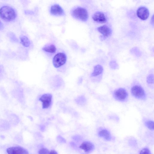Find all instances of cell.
I'll return each mask as SVG.
<instances>
[{
  "mask_svg": "<svg viewBox=\"0 0 154 154\" xmlns=\"http://www.w3.org/2000/svg\"><path fill=\"white\" fill-rule=\"evenodd\" d=\"M0 16L5 21H11L15 18L16 14L13 8L8 6H5L0 9Z\"/></svg>",
  "mask_w": 154,
  "mask_h": 154,
  "instance_id": "cell-1",
  "label": "cell"
},
{
  "mask_svg": "<svg viewBox=\"0 0 154 154\" xmlns=\"http://www.w3.org/2000/svg\"><path fill=\"white\" fill-rule=\"evenodd\" d=\"M72 14L75 18L83 21H87L88 18L87 11L82 8L79 7L74 9L72 12Z\"/></svg>",
  "mask_w": 154,
  "mask_h": 154,
  "instance_id": "cell-2",
  "label": "cell"
},
{
  "mask_svg": "<svg viewBox=\"0 0 154 154\" xmlns=\"http://www.w3.org/2000/svg\"><path fill=\"white\" fill-rule=\"evenodd\" d=\"M66 60V56L65 53H58L54 56L53 58V65L55 68H59L65 64Z\"/></svg>",
  "mask_w": 154,
  "mask_h": 154,
  "instance_id": "cell-3",
  "label": "cell"
},
{
  "mask_svg": "<svg viewBox=\"0 0 154 154\" xmlns=\"http://www.w3.org/2000/svg\"><path fill=\"white\" fill-rule=\"evenodd\" d=\"M131 91L132 95L137 99L145 100L146 98V94L145 91L139 85L133 86L131 88Z\"/></svg>",
  "mask_w": 154,
  "mask_h": 154,
  "instance_id": "cell-4",
  "label": "cell"
},
{
  "mask_svg": "<svg viewBox=\"0 0 154 154\" xmlns=\"http://www.w3.org/2000/svg\"><path fill=\"white\" fill-rule=\"evenodd\" d=\"M114 98L117 100L124 102L128 98V94L124 88H119L115 91L113 94Z\"/></svg>",
  "mask_w": 154,
  "mask_h": 154,
  "instance_id": "cell-5",
  "label": "cell"
},
{
  "mask_svg": "<svg viewBox=\"0 0 154 154\" xmlns=\"http://www.w3.org/2000/svg\"><path fill=\"white\" fill-rule=\"evenodd\" d=\"M52 96L51 94H46L43 95L39 99L42 102V108H48L51 105Z\"/></svg>",
  "mask_w": 154,
  "mask_h": 154,
  "instance_id": "cell-6",
  "label": "cell"
},
{
  "mask_svg": "<svg viewBox=\"0 0 154 154\" xmlns=\"http://www.w3.org/2000/svg\"><path fill=\"white\" fill-rule=\"evenodd\" d=\"M7 152L9 154H27L28 151L25 149L20 146L9 147L7 149Z\"/></svg>",
  "mask_w": 154,
  "mask_h": 154,
  "instance_id": "cell-7",
  "label": "cell"
},
{
  "mask_svg": "<svg viewBox=\"0 0 154 154\" xmlns=\"http://www.w3.org/2000/svg\"><path fill=\"white\" fill-rule=\"evenodd\" d=\"M137 15L140 19L145 20L148 17L149 12L147 8L144 7H141L137 9Z\"/></svg>",
  "mask_w": 154,
  "mask_h": 154,
  "instance_id": "cell-8",
  "label": "cell"
},
{
  "mask_svg": "<svg viewBox=\"0 0 154 154\" xmlns=\"http://www.w3.org/2000/svg\"><path fill=\"white\" fill-rule=\"evenodd\" d=\"M94 21L98 23H103L106 21V18L104 14L101 12H97L92 16Z\"/></svg>",
  "mask_w": 154,
  "mask_h": 154,
  "instance_id": "cell-9",
  "label": "cell"
},
{
  "mask_svg": "<svg viewBox=\"0 0 154 154\" xmlns=\"http://www.w3.org/2000/svg\"><path fill=\"white\" fill-rule=\"evenodd\" d=\"M79 148L86 152L92 151L94 148L93 144L91 142L85 141L83 142L79 146Z\"/></svg>",
  "mask_w": 154,
  "mask_h": 154,
  "instance_id": "cell-10",
  "label": "cell"
},
{
  "mask_svg": "<svg viewBox=\"0 0 154 154\" xmlns=\"http://www.w3.org/2000/svg\"><path fill=\"white\" fill-rule=\"evenodd\" d=\"M99 137H101L106 141H110L112 137L110 132L106 129H103L100 130L98 133Z\"/></svg>",
  "mask_w": 154,
  "mask_h": 154,
  "instance_id": "cell-11",
  "label": "cell"
},
{
  "mask_svg": "<svg viewBox=\"0 0 154 154\" xmlns=\"http://www.w3.org/2000/svg\"><path fill=\"white\" fill-rule=\"evenodd\" d=\"M51 14L56 16L61 15L63 14V11L61 7L58 5H52L51 8Z\"/></svg>",
  "mask_w": 154,
  "mask_h": 154,
  "instance_id": "cell-12",
  "label": "cell"
},
{
  "mask_svg": "<svg viewBox=\"0 0 154 154\" xmlns=\"http://www.w3.org/2000/svg\"><path fill=\"white\" fill-rule=\"evenodd\" d=\"M98 31L104 36L107 37L111 33L110 29L107 25H104L97 28Z\"/></svg>",
  "mask_w": 154,
  "mask_h": 154,
  "instance_id": "cell-13",
  "label": "cell"
},
{
  "mask_svg": "<svg viewBox=\"0 0 154 154\" xmlns=\"http://www.w3.org/2000/svg\"><path fill=\"white\" fill-rule=\"evenodd\" d=\"M103 71V68L102 66L99 65L95 66L94 67L93 72L91 74L92 76H95L101 73Z\"/></svg>",
  "mask_w": 154,
  "mask_h": 154,
  "instance_id": "cell-14",
  "label": "cell"
},
{
  "mask_svg": "<svg viewBox=\"0 0 154 154\" xmlns=\"http://www.w3.org/2000/svg\"><path fill=\"white\" fill-rule=\"evenodd\" d=\"M42 49L45 51L51 53H54L56 51L55 46L53 45H48L43 47Z\"/></svg>",
  "mask_w": 154,
  "mask_h": 154,
  "instance_id": "cell-15",
  "label": "cell"
},
{
  "mask_svg": "<svg viewBox=\"0 0 154 154\" xmlns=\"http://www.w3.org/2000/svg\"><path fill=\"white\" fill-rule=\"evenodd\" d=\"M21 43L25 47H28L30 45V42L29 38L26 36L22 35L20 37Z\"/></svg>",
  "mask_w": 154,
  "mask_h": 154,
  "instance_id": "cell-16",
  "label": "cell"
},
{
  "mask_svg": "<svg viewBox=\"0 0 154 154\" xmlns=\"http://www.w3.org/2000/svg\"><path fill=\"white\" fill-rule=\"evenodd\" d=\"M145 126L149 129L151 130L154 129V122L151 120H148L145 122Z\"/></svg>",
  "mask_w": 154,
  "mask_h": 154,
  "instance_id": "cell-17",
  "label": "cell"
},
{
  "mask_svg": "<svg viewBox=\"0 0 154 154\" xmlns=\"http://www.w3.org/2000/svg\"><path fill=\"white\" fill-rule=\"evenodd\" d=\"M147 82L148 83H153L154 82V76L152 74L149 75L147 78Z\"/></svg>",
  "mask_w": 154,
  "mask_h": 154,
  "instance_id": "cell-18",
  "label": "cell"
},
{
  "mask_svg": "<svg viewBox=\"0 0 154 154\" xmlns=\"http://www.w3.org/2000/svg\"><path fill=\"white\" fill-rule=\"evenodd\" d=\"M140 153L150 154L151 152L149 149L148 148L145 147L141 150Z\"/></svg>",
  "mask_w": 154,
  "mask_h": 154,
  "instance_id": "cell-19",
  "label": "cell"
},
{
  "mask_svg": "<svg viewBox=\"0 0 154 154\" xmlns=\"http://www.w3.org/2000/svg\"><path fill=\"white\" fill-rule=\"evenodd\" d=\"M49 151L47 149L45 148H42L40 149L38 151V153L39 154H49Z\"/></svg>",
  "mask_w": 154,
  "mask_h": 154,
  "instance_id": "cell-20",
  "label": "cell"
},
{
  "mask_svg": "<svg viewBox=\"0 0 154 154\" xmlns=\"http://www.w3.org/2000/svg\"><path fill=\"white\" fill-rule=\"evenodd\" d=\"M57 152L55 151L54 150H51L49 152V154H57Z\"/></svg>",
  "mask_w": 154,
  "mask_h": 154,
  "instance_id": "cell-21",
  "label": "cell"
},
{
  "mask_svg": "<svg viewBox=\"0 0 154 154\" xmlns=\"http://www.w3.org/2000/svg\"><path fill=\"white\" fill-rule=\"evenodd\" d=\"M3 28V25L1 21L0 20V29H2Z\"/></svg>",
  "mask_w": 154,
  "mask_h": 154,
  "instance_id": "cell-22",
  "label": "cell"
}]
</instances>
